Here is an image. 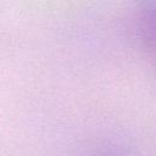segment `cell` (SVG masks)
Listing matches in <instances>:
<instances>
[{
    "instance_id": "1",
    "label": "cell",
    "mask_w": 156,
    "mask_h": 156,
    "mask_svg": "<svg viewBox=\"0 0 156 156\" xmlns=\"http://www.w3.org/2000/svg\"><path fill=\"white\" fill-rule=\"evenodd\" d=\"M101 156H119L118 154H111V152H107V154H104Z\"/></svg>"
}]
</instances>
